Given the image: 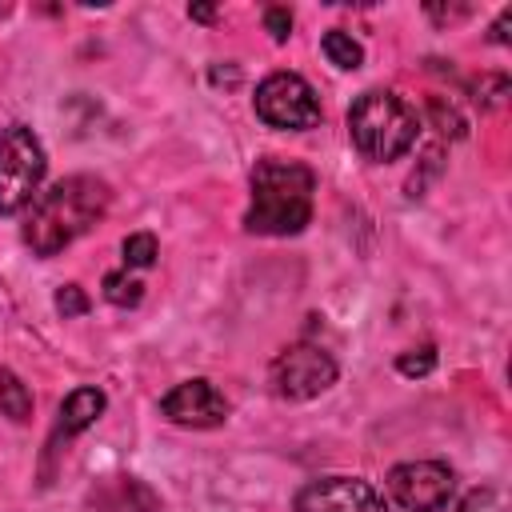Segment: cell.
<instances>
[{"instance_id":"ba28073f","label":"cell","mask_w":512,"mask_h":512,"mask_svg":"<svg viewBox=\"0 0 512 512\" xmlns=\"http://www.w3.org/2000/svg\"><path fill=\"white\" fill-rule=\"evenodd\" d=\"M296 512H388V504L360 476H324L296 492Z\"/></svg>"},{"instance_id":"277c9868","label":"cell","mask_w":512,"mask_h":512,"mask_svg":"<svg viewBox=\"0 0 512 512\" xmlns=\"http://www.w3.org/2000/svg\"><path fill=\"white\" fill-rule=\"evenodd\" d=\"M44 148L32 136V128L12 124L0 132V216H16L36 200V188L44 180Z\"/></svg>"},{"instance_id":"5b68a950","label":"cell","mask_w":512,"mask_h":512,"mask_svg":"<svg viewBox=\"0 0 512 512\" xmlns=\"http://www.w3.org/2000/svg\"><path fill=\"white\" fill-rule=\"evenodd\" d=\"M256 116L280 132H304L320 124V100L296 72H272L256 84Z\"/></svg>"},{"instance_id":"d6986e66","label":"cell","mask_w":512,"mask_h":512,"mask_svg":"<svg viewBox=\"0 0 512 512\" xmlns=\"http://www.w3.org/2000/svg\"><path fill=\"white\" fill-rule=\"evenodd\" d=\"M508 20H512V12H500V20L492 24V40H496V44H504V40H508V32H504V28H508Z\"/></svg>"},{"instance_id":"9a60e30c","label":"cell","mask_w":512,"mask_h":512,"mask_svg":"<svg viewBox=\"0 0 512 512\" xmlns=\"http://www.w3.org/2000/svg\"><path fill=\"white\" fill-rule=\"evenodd\" d=\"M456 512H508V496L500 488H476L456 504Z\"/></svg>"},{"instance_id":"30bf717a","label":"cell","mask_w":512,"mask_h":512,"mask_svg":"<svg viewBox=\"0 0 512 512\" xmlns=\"http://www.w3.org/2000/svg\"><path fill=\"white\" fill-rule=\"evenodd\" d=\"M104 392L100 388H76V392H68L64 396V404H60V416H56V436H80L84 428H92L96 420H100V412H104Z\"/></svg>"},{"instance_id":"8fae6325","label":"cell","mask_w":512,"mask_h":512,"mask_svg":"<svg viewBox=\"0 0 512 512\" xmlns=\"http://www.w3.org/2000/svg\"><path fill=\"white\" fill-rule=\"evenodd\" d=\"M0 412L8 416V420H28L32 416V392L24 388V380L16 376V372H0Z\"/></svg>"},{"instance_id":"7a4b0ae2","label":"cell","mask_w":512,"mask_h":512,"mask_svg":"<svg viewBox=\"0 0 512 512\" xmlns=\"http://www.w3.org/2000/svg\"><path fill=\"white\" fill-rule=\"evenodd\" d=\"M312 168L296 160L268 156L252 168V204L244 212V228L256 236H296L312 220Z\"/></svg>"},{"instance_id":"6da1fadb","label":"cell","mask_w":512,"mask_h":512,"mask_svg":"<svg viewBox=\"0 0 512 512\" xmlns=\"http://www.w3.org/2000/svg\"><path fill=\"white\" fill-rule=\"evenodd\" d=\"M108 184L96 176H64L48 192L32 200V212L24 220V240L36 256H56L72 240H80L104 212H108Z\"/></svg>"},{"instance_id":"3957f363","label":"cell","mask_w":512,"mask_h":512,"mask_svg":"<svg viewBox=\"0 0 512 512\" xmlns=\"http://www.w3.org/2000/svg\"><path fill=\"white\" fill-rule=\"evenodd\" d=\"M416 132H420V120L396 92L372 88L356 96V104L348 108V136L360 148V156L376 164L400 160L416 144Z\"/></svg>"},{"instance_id":"9c48e42d","label":"cell","mask_w":512,"mask_h":512,"mask_svg":"<svg viewBox=\"0 0 512 512\" xmlns=\"http://www.w3.org/2000/svg\"><path fill=\"white\" fill-rule=\"evenodd\" d=\"M160 412L180 428H216L228 416V400L208 380H184L160 400Z\"/></svg>"},{"instance_id":"2e32d148","label":"cell","mask_w":512,"mask_h":512,"mask_svg":"<svg viewBox=\"0 0 512 512\" xmlns=\"http://www.w3.org/2000/svg\"><path fill=\"white\" fill-rule=\"evenodd\" d=\"M396 368H400L404 376H428V372L436 368V348H432V344H420V348H408V352H400V360H396Z\"/></svg>"},{"instance_id":"8992f818","label":"cell","mask_w":512,"mask_h":512,"mask_svg":"<svg viewBox=\"0 0 512 512\" xmlns=\"http://www.w3.org/2000/svg\"><path fill=\"white\" fill-rule=\"evenodd\" d=\"M336 384V360L320 344H292L272 360V388L284 400H312Z\"/></svg>"},{"instance_id":"5bb4252c","label":"cell","mask_w":512,"mask_h":512,"mask_svg":"<svg viewBox=\"0 0 512 512\" xmlns=\"http://www.w3.org/2000/svg\"><path fill=\"white\" fill-rule=\"evenodd\" d=\"M120 252H124V268H148L156 260V236L152 232H132V236H124Z\"/></svg>"},{"instance_id":"ffe728a7","label":"cell","mask_w":512,"mask_h":512,"mask_svg":"<svg viewBox=\"0 0 512 512\" xmlns=\"http://www.w3.org/2000/svg\"><path fill=\"white\" fill-rule=\"evenodd\" d=\"M188 16H192V20H212V16H216V8H208V4H192V8H188Z\"/></svg>"},{"instance_id":"52a82bcc","label":"cell","mask_w":512,"mask_h":512,"mask_svg":"<svg viewBox=\"0 0 512 512\" xmlns=\"http://www.w3.org/2000/svg\"><path fill=\"white\" fill-rule=\"evenodd\" d=\"M456 476L440 460H404L388 472V492L404 512H444Z\"/></svg>"},{"instance_id":"4fadbf2b","label":"cell","mask_w":512,"mask_h":512,"mask_svg":"<svg viewBox=\"0 0 512 512\" xmlns=\"http://www.w3.org/2000/svg\"><path fill=\"white\" fill-rule=\"evenodd\" d=\"M140 296H144V284L136 276H128V272H108L104 276V300L108 304L132 308V304H140Z\"/></svg>"},{"instance_id":"7c38bea8","label":"cell","mask_w":512,"mask_h":512,"mask_svg":"<svg viewBox=\"0 0 512 512\" xmlns=\"http://www.w3.org/2000/svg\"><path fill=\"white\" fill-rule=\"evenodd\" d=\"M320 48H324L328 64H336V68H344V72L360 68V60H364V48H360L344 28H328L324 40H320Z\"/></svg>"},{"instance_id":"e0dca14e","label":"cell","mask_w":512,"mask_h":512,"mask_svg":"<svg viewBox=\"0 0 512 512\" xmlns=\"http://www.w3.org/2000/svg\"><path fill=\"white\" fill-rule=\"evenodd\" d=\"M56 312H60V316H84V312H88L84 288H80V284H64V288L56 292Z\"/></svg>"},{"instance_id":"ac0fdd59","label":"cell","mask_w":512,"mask_h":512,"mask_svg":"<svg viewBox=\"0 0 512 512\" xmlns=\"http://www.w3.org/2000/svg\"><path fill=\"white\" fill-rule=\"evenodd\" d=\"M264 24H268L272 40H276V44H284V40H288V32H292V12H288V8H268V12H264Z\"/></svg>"}]
</instances>
